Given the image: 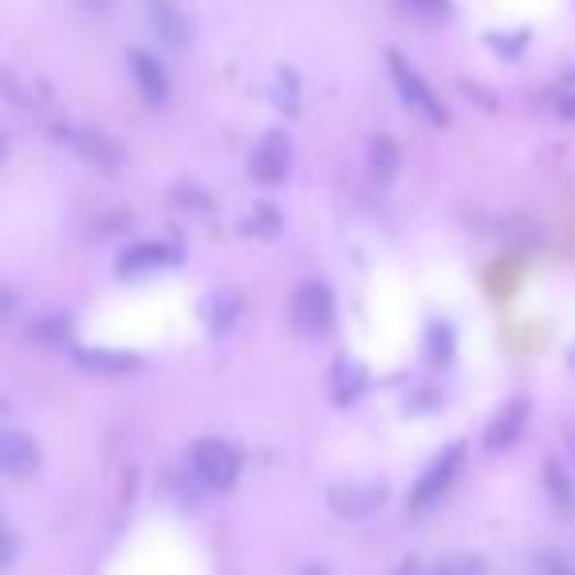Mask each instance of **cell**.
<instances>
[{
	"mask_svg": "<svg viewBox=\"0 0 575 575\" xmlns=\"http://www.w3.org/2000/svg\"><path fill=\"white\" fill-rule=\"evenodd\" d=\"M418 9H425V12H442L445 9V0H414Z\"/></svg>",
	"mask_w": 575,
	"mask_h": 575,
	"instance_id": "obj_27",
	"label": "cell"
},
{
	"mask_svg": "<svg viewBox=\"0 0 575 575\" xmlns=\"http://www.w3.org/2000/svg\"><path fill=\"white\" fill-rule=\"evenodd\" d=\"M71 142H76V151L84 154L87 162H95V166H103V170H111L114 162H119V158H114V146L103 139V134L79 131V134H71Z\"/></svg>",
	"mask_w": 575,
	"mask_h": 575,
	"instance_id": "obj_16",
	"label": "cell"
},
{
	"mask_svg": "<svg viewBox=\"0 0 575 575\" xmlns=\"http://www.w3.org/2000/svg\"><path fill=\"white\" fill-rule=\"evenodd\" d=\"M387 64H390V79H395V87H398V95H402V103L410 107V111H418L425 119V123H434V126H445L450 123V114H445V107L438 103V95L425 87V79L418 76L414 67L406 64L398 52H390L387 56Z\"/></svg>",
	"mask_w": 575,
	"mask_h": 575,
	"instance_id": "obj_5",
	"label": "cell"
},
{
	"mask_svg": "<svg viewBox=\"0 0 575 575\" xmlns=\"http://www.w3.org/2000/svg\"><path fill=\"white\" fill-rule=\"evenodd\" d=\"M524 422H529V398H512V402H505V410H500V414L489 422V430H485V445H489L493 453L517 445L520 434H524Z\"/></svg>",
	"mask_w": 575,
	"mask_h": 575,
	"instance_id": "obj_8",
	"label": "cell"
},
{
	"mask_svg": "<svg viewBox=\"0 0 575 575\" xmlns=\"http://www.w3.org/2000/svg\"><path fill=\"white\" fill-rule=\"evenodd\" d=\"M544 575H575L567 564H560V560H544Z\"/></svg>",
	"mask_w": 575,
	"mask_h": 575,
	"instance_id": "obj_26",
	"label": "cell"
},
{
	"mask_svg": "<svg viewBox=\"0 0 575 575\" xmlns=\"http://www.w3.org/2000/svg\"><path fill=\"white\" fill-rule=\"evenodd\" d=\"M390 575H422V564H418V560H402Z\"/></svg>",
	"mask_w": 575,
	"mask_h": 575,
	"instance_id": "obj_25",
	"label": "cell"
},
{
	"mask_svg": "<svg viewBox=\"0 0 575 575\" xmlns=\"http://www.w3.org/2000/svg\"><path fill=\"white\" fill-rule=\"evenodd\" d=\"M236 316H241V296H236L233 288H218V292H209L206 300H201V320H206V328L213 331V335L233 328Z\"/></svg>",
	"mask_w": 575,
	"mask_h": 575,
	"instance_id": "obj_11",
	"label": "cell"
},
{
	"mask_svg": "<svg viewBox=\"0 0 575 575\" xmlns=\"http://www.w3.org/2000/svg\"><path fill=\"white\" fill-rule=\"evenodd\" d=\"M430 358L434 363H445V358L453 355V331H450V323H430Z\"/></svg>",
	"mask_w": 575,
	"mask_h": 575,
	"instance_id": "obj_20",
	"label": "cell"
},
{
	"mask_svg": "<svg viewBox=\"0 0 575 575\" xmlns=\"http://www.w3.org/2000/svg\"><path fill=\"white\" fill-rule=\"evenodd\" d=\"M29 335H32V340H44V347H52V343H64V335H67V323H64V320L40 323V328H32Z\"/></svg>",
	"mask_w": 575,
	"mask_h": 575,
	"instance_id": "obj_22",
	"label": "cell"
},
{
	"mask_svg": "<svg viewBox=\"0 0 575 575\" xmlns=\"http://www.w3.org/2000/svg\"><path fill=\"white\" fill-rule=\"evenodd\" d=\"M402 166V154H398V142L390 134H375L371 139V170L378 181H390Z\"/></svg>",
	"mask_w": 575,
	"mask_h": 575,
	"instance_id": "obj_14",
	"label": "cell"
},
{
	"mask_svg": "<svg viewBox=\"0 0 575 575\" xmlns=\"http://www.w3.org/2000/svg\"><path fill=\"white\" fill-rule=\"evenodd\" d=\"M276 103H280L288 114L300 107V99H296V76H292V71H280V76H276Z\"/></svg>",
	"mask_w": 575,
	"mask_h": 575,
	"instance_id": "obj_21",
	"label": "cell"
},
{
	"mask_svg": "<svg viewBox=\"0 0 575 575\" xmlns=\"http://www.w3.org/2000/svg\"><path fill=\"white\" fill-rule=\"evenodd\" d=\"M189 465H193V477L206 489H229L236 482V473H241V453L221 438H201L189 450Z\"/></svg>",
	"mask_w": 575,
	"mask_h": 575,
	"instance_id": "obj_2",
	"label": "cell"
},
{
	"mask_svg": "<svg viewBox=\"0 0 575 575\" xmlns=\"http://www.w3.org/2000/svg\"><path fill=\"white\" fill-rule=\"evenodd\" d=\"M174 201H178V206H193V209H209V198H201L198 189H178V193H174Z\"/></svg>",
	"mask_w": 575,
	"mask_h": 575,
	"instance_id": "obj_23",
	"label": "cell"
},
{
	"mask_svg": "<svg viewBox=\"0 0 575 575\" xmlns=\"http://www.w3.org/2000/svg\"><path fill=\"white\" fill-rule=\"evenodd\" d=\"M170 261H174L170 248L146 241V245H134L119 256V276H146V273H154V268L170 265Z\"/></svg>",
	"mask_w": 575,
	"mask_h": 575,
	"instance_id": "obj_12",
	"label": "cell"
},
{
	"mask_svg": "<svg viewBox=\"0 0 575 575\" xmlns=\"http://www.w3.org/2000/svg\"><path fill=\"white\" fill-rule=\"evenodd\" d=\"M425 575H485V560L473 556V552H450L442 556Z\"/></svg>",
	"mask_w": 575,
	"mask_h": 575,
	"instance_id": "obj_17",
	"label": "cell"
},
{
	"mask_svg": "<svg viewBox=\"0 0 575 575\" xmlns=\"http://www.w3.org/2000/svg\"><path fill=\"white\" fill-rule=\"evenodd\" d=\"M71 363L87 375H131L139 371V355L131 351H103V347H76L71 351Z\"/></svg>",
	"mask_w": 575,
	"mask_h": 575,
	"instance_id": "obj_10",
	"label": "cell"
},
{
	"mask_svg": "<svg viewBox=\"0 0 575 575\" xmlns=\"http://www.w3.org/2000/svg\"><path fill=\"white\" fill-rule=\"evenodd\" d=\"M572 79H575V67H572Z\"/></svg>",
	"mask_w": 575,
	"mask_h": 575,
	"instance_id": "obj_30",
	"label": "cell"
},
{
	"mask_svg": "<svg viewBox=\"0 0 575 575\" xmlns=\"http://www.w3.org/2000/svg\"><path fill=\"white\" fill-rule=\"evenodd\" d=\"M84 4H87V9H95V12H103L111 0H84Z\"/></svg>",
	"mask_w": 575,
	"mask_h": 575,
	"instance_id": "obj_29",
	"label": "cell"
},
{
	"mask_svg": "<svg viewBox=\"0 0 575 575\" xmlns=\"http://www.w3.org/2000/svg\"><path fill=\"white\" fill-rule=\"evenodd\" d=\"M300 575H331V572H328V564H308Z\"/></svg>",
	"mask_w": 575,
	"mask_h": 575,
	"instance_id": "obj_28",
	"label": "cell"
},
{
	"mask_svg": "<svg viewBox=\"0 0 575 575\" xmlns=\"http://www.w3.org/2000/svg\"><path fill=\"white\" fill-rule=\"evenodd\" d=\"M40 469V445L20 430H4L0 438V473L9 482H24Z\"/></svg>",
	"mask_w": 575,
	"mask_h": 575,
	"instance_id": "obj_7",
	"label": "cell"
},
{
	"mask_svg": "<svg viewBox=\"0 0 575 575\" xmlns=\"http://www.w3.org/2000/svg\"><path fill=\"white\" fill-rule=\"evenodd\" d=\"M331 323H335V300H331L328 284H300L292 296V328L316 340V335H328Z\"/></svg>",
	"mask_w": 575,
	"mask_h": 575,
	"instance_id": "obj_4",
	"label": "cell"
},
{
	"mask_svg": "<svg viewBox=\"0 0 575 575\" xmlns=\"http://www.w3.org/2000/svg\"><path fill=\"white\" fill-rule=\"evenodd\" d=\"M465 465V442H450L442 453H438L434 462H430V469L418 477V485L410 489V512H425V509H434L438 500L450 493V485L457 482V473H462Z\"/></svg>",
	"mask_w": 575,
	"mask_h": 575,
	"instance_id": "obj_1",
	"label": "cell"
},
{
	"mask_svg": "<svg viewBox=\"0 0 575 575\" xmlns=\"http://www.w3.org/2000/svg\"><path fill=\"white\" fill-rule=\"evenodd\" d=\"M245 229H248V233H256V236H276V233H280V229H284L280 209H273V206H256L253 213H248Z\"/></svg>",
	"mask_w": 575,
	"mask_h": 575,
	"instance_id": "obj_19",
	"label": "cell"
},
{
	"mask_svg": "<svg viewBox=\"0 0 575 575\" xmlns=\"http://www.w3.org/2000/svg\"><path fill=\"white\" fill-rule=\"evenodd\" d=\"M387 482H340L328 489V509L340 520H367L387 505Z\"/></svg>",
	"mask_w": 575,
	"mask_h": 575,
	"instance_id": "obj_3",
	"label": "cell"
},
{
	"mask_svg": "<svg viewBox=\"0 0 575 575\" xmlns=\"http://www.w3.org/2000/svg\"><path fill=\"white\" fill-rule=\"evenodd\" d=\"M151 20H154V32H158V36L166 40L170 47L186 44V16H181L178 4H170V0H154Z\"/></svg>",
	"mask_w": 575,
	"mask_h": 575,
	"instance_id": "obj_13",
	"label": "cell"
},
{
	"mask_svg": "<svg viewBox=\"0 0 575 575\" xmlns=\"http://www.w3.org/2000/svg\"><path fill=\"white\" fill-rule=\"evenodd\" d=\"M363 383H367V378H363V367H358V363H340V371H335V402L340 406L355 402Z\"/></svg>",
	"mask_w": 575,
	"mask_h": 575,
	"instance_id": "obj_18",
	"label": "cell"
},
{
	"mask_svg": "<svg viewBox=\"0 0 575 575\" xmlns=\"http://www.w3.org/2000/svg\"><path fill=\"white\" fill-rule=\"evenodd\" d=\"M248 170L261 186H280L292 170V142L284 131H268L265 139L256 142L253 158H248Z\"/></svg>",
	"mask_w": 575,
	"mask_h": 575,
	"instance_id": "obj_6",
	"label": "cell"
},
{
	"mask_svg": "<svg viewBox=\"0 0 575 575\" xmlns=\"http://www.w3.org/2000/svg\"><path fill=\"white\" fill-rule=\"evenodd\" d=\"M544 489H548V497H552V505H556L560 512L575 509V485H572V477H567V469L560 462L544 465Z\"/></svg>",
	"mask_w": 575,
	"mask_h": 575,
	"instance_id": "obj_15",
	"label": "cell"
},
{
	"mask_svg": "<svg viewBox=\"0 0 575 575\" xmlns=\"http://www.w3.org/2000/svg\"><path fill=\"white\" fill-rule=\"evenodd\" d=\"M131 71H134V84H139L142 99L151 107H162L170 99V76H166V67L162 59H154L151 52H131Z\"/></svg>",
	"mask_w": 575,
	"mask_h": 575,
	"instance_id": "obj_9",
	"label": "cell"
},
{
	"mask_svg": "<svg viewBox=\"0 0 575 575\" xmlns=\"http://www.w3.org/2000/svg\"><path fill=\"white\" fill-rule=\"evenodd\" d=\"M0 564H4V572H9L12 564H16V532H4V560H0Z\"/></svg>",
	"mask_w": 575,
	"mask_h": 575,
	"instance_id": "obj_24",
	"label": "cell"
}]
</instances>
